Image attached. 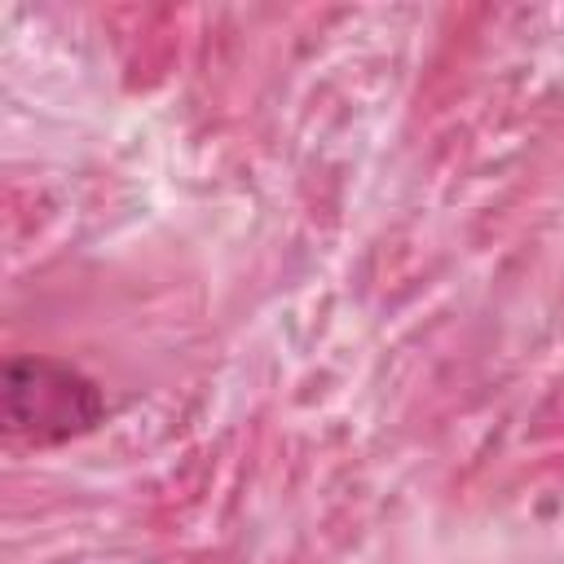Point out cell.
Listing matches in <instances>:
<instances>
[{"instance_id": "cell-1", "label": "cell", "mask_w": 564, "mask_h": 564, "mask_svg": "<svg viewBox=\"0 0 564 564\" xmlns=\"http://www.w3.org/2000/svg\"><path fill=\"white\" fill-rule=\"evenodd\" d=\"M4 427L26 445H62L101 419V392L88 375L53 357L4 361Z\"/></svg>"}]
</instances>
